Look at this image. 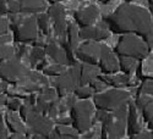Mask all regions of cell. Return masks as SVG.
<instances>
[{
    "label": "cell",
    "instance_id": "obj_5",
    "mask_svg": "<svg viewBox=\"0 0 153 139\" xmlns=\"http://www.w3.org/2000/svg\"><path fill=\"white\" fill-rule=\"evenodd\" d=\"M131 100V94L124 89H110L107 92H100L94 95L93 104L97 109L105 111H113L118 107L126 106Z\"/></svg>",
    "mask_w": 153,
    "mask_h": 139
},
{
    "label": "cell",
    "instance_id": "obj_28",
    "mask_svg": "<svg viewBox=\"0 0 153 139\" xmlns=\"http://www.w3.org/2000/svg\"><path fill=\"white\" fill-rule=\"evenodd\" d=\"M15 56V49L10 45H0V62L10 60Z\"/></svg>",
    "mask_w": 153,
    "mask_h": 139
},
{
    "label": "cell",
    "instance_id": "obj_23",
    "mask_svg": "<svg viewBox=\"0 0 153 139\" xmlns=\"http://www.w3.org/2000/svg\"><path fill=\"white\" fill-rule=\"evenodd\" d=\"M137 67L136 64V59L134 57H129V56H120L119 60V68H121V71L125 74H131L135 72Z\"/></svg>",
    "mask_w": 153,
    "mask_h": 139
},
{
    "label": "cell",
    "instance_id": "obj_3",
    "mask_svg": "<svg viewBox=\"0 0 153 139\" xmlns=\"http://www.w3.org/2000/svg\"><path fill=\"white\" fill-rule=\"evenodd\" d=\"M127 106V105H126ZM121 106L113 111H109L105 120L102 122L103 128H102L100 137L102 138H121L126 133V115L127 107Z\"/></svg>",
    "mask_w": 153,
    "mask_h": 139
},
{
    "label": "cell",
    "instance_id": "obj_43",
    "mask_svg": "<svg viewBox=\"0 0 153 139\" xmlns=\"http://www.w3.org/2000/svg\"><path fill=\"white\" fill-rule=\"evenodd\" d=\"M5 12H7V6L5 0H0V15H4Z\"/></svg>",
    "mask_w": 153,
    "mask_h": 139
},
{
    "label": "cell",
    "instance_id": "obj_42",
    "mask_svg": "<svg viewBox=\"0 0 153 139\" xmlns=\"http://www.w3.org/2000/svg\"><path fill=\"white\" fill-rule=\"evenodd\" d=\"M11 40V35L9 34H1L0 35V45H4V44H7Z\"/></svg>",
    "mask_w": 153,
    "mask_h": 139
},
{
    "label": "cell",
    "instance_id": "obj_38",
    "mask_svg": "<svg viewBox=\"0 0 153 139\" xmlns=\"http://www.w3.org/2000/svg\"><path fill=\"white\" fill-rule=\"evenodd\" d=\"M131 138L132 139H149V138H152V133H149V132H141V131H140L138 133L131 135Z\"/></svg>",
    "mask_w": 153,
    "mask_h": 139
},
{
    "label": "cell",
    "instance_id": "obj_20",
    "mask_svg": "<svg viewBox=\"0 0 153 139\" xmlns=\"http://www.w3.org/2000/svg\"><path fill=\"white\" fill-rule=\"evenodd\" d=\"M100 79L105 82L108 85H113L115 88H121L131 84V78L129 74H118V76H100Z\"/></svg>",
    "mask_w": 153,
    "mask_h": 139
},
{
    "label": "cell",
    "instance_id": "obj_30",
    "mask_svg": "<svg viewBox=\"0 0 153 139\" xmlns=\"http://www.w3.org/2000/svg\"><path fill=\"white\" fill-rule=\"evenodd\" d=\"M93 90H92V88L90 85H77L75 88V94L77 95L79 98L81 99H87V98H90L92 95Z\"/></svg>",
    "mask_w": 153,
    "mask_h": 139
},
{
    "label": "cell",
    "instance_id": "obj_4",
    "mask_svg": "<svg viewBox=\"0 0 153 139\" xmlns=\"http://www.w3.org/2000/svg\"><path fill=\"white\" fill-rule=\"evenodd\" d=\"M149 48L138 35L134 33H126L120 38L115 46V53L119 56H129L136 60H142L148 55Z\"/></svg>",
    "mask_w": 153,
    "mask_h": 139
},
{
    "label": "cell",
    "instance_id": "obj_50",
    "mask_svg": "<svg viewBox=\"0 0 153 139\" xmlns=\"http://www.w3.org/2000/svg\"><path fill=\"white\" fill-rule=\"evenodd\" d=\"M48 1H49L50 4H55V3H60V1H62V0H48Z\"/></svg>",
    "mask_w": 153,
    "mask_h": 139
},
{
    "label": "cell",
    "instance_id": "obj_14",
    "mask_svg": "<svg viewBox=\"0 0 153 139\" xmlns=\"http://www.w3.org/2000/svg\"><path fill=\"white\" fill-rule=\"evenodd\" d=\"M127 115H126V128L127 133L130 135H134L141 131V121H140L137 107L135 104L129 103L127 104Z\"/></svg>",
    "mask_w": 153,
    "mask_h": 139
},
{
    "label": "cell",
    "instance_id": "obj_25",
    "mask_svg": "<svg viewBox=\"0 0 153 139\" xmlns=\"http://www.w3.org/2000/svg\"><path fill=\"white\" fill-rule=\"evenodd\" d=\"M45 57V51L43 46H33L31 53H30V61H31V65L36 66L39 61H43Z\"/></svg>",
    "mask_w": 153,
    "mask_h": 139
},
{
    "label": "cell",
    "instance_id": "obj_47",
    "mask_svg": "<svg viewBox=\"0 0 153 139\" xmlns=\"http://www.w3.org/2000/svg\"><path fill=\"white\" fill-rule=\"evenodd\" d=\"M5 101H6V95L0 94V107H1L5 104Z\"/></svg>",
    "mask_w": 153,
    "mask_h": 139
},
{
    "label": "cell",
    "instance_id": "obj_1",
    "mask_svg": "<svg viewBox=\"0 0 153 139\" xmlns=\"http://www.w3.org/2000/svg\"><path fill=\"white\" fill-rule=\"evenodd\" d=\"M114 33H134L138 37L152 34V16L143 7L125 3L105 17Z\"/></svg>",
    "mask_w": 153,
    "mask_h": 139
},
{
    "label": "cell",
    "instance_id": "obj_34",
    "mask_svg": "<svg viewBox=\"0 0 153 139\" xmlns=\"http://www.w3.org/2000/svg\"><path fill=\"white\" fill-rule=\"evenodd\" d=\"M152 101V95H148V94H138L137 95V99H136V107L141 110L145 105H147L148 103Z\"/></svg>",
    "mask_w": 153,
    "mask_h": 139
},
{
    "label": "cell",
    "instance_id": "obj_41",
    "mask_svg": "<svg viewBox=\"0 0 153 139\" xmlns=\"http://www.w3.org/2000/svg\"><path fill=\"white\" fill-rule=\"evenodd\" d=\"M108 112H109V111H105V110H102V109H98V111H97V113H96V117H97V121H99V122H103V121L105 120L107 115H108Z\"/></svg>",
    "mask_w": 153,
    "mask_h": 139
},
{
    "label": "cell",
    "instance_id": "obj_46",
    "mask_svg": "<svg viewBox=\"0 0 153 139\" xmlns=\"http://www.w3.org/2000/svg\"><path fill=\"white\" fill-rule=\"evenodd\" d=\"M9 138H15V139H17V138H26V133H12V135L9 137Z\"/></svg>",
    "mask_w": 153,
    "mask_h": 139
},
{
    "label": "cell",
    "instance_id": "obj_9",
    "mask_svg": "<svg viewBox=\"0 0 153 139\" xmlns=\"http://www.w3.org/2000/svg\"><path fill=\"white\" fill-rule=\"evenodd\" d=\"M30 73V70L19 59H10L0 62V78L7 83L16 84Z\"/></svg>",
    "mask_w": 153,
    "mask_h": 139
},
{
    "label": "cell",
    "instance_id": "obj_10",
    "mask_svg": "<svg viewBox=\"0 0 153 139\" xmlns=\"http://www.w3.org/2000/svg\"><path fill=\"white\" fill-rule=\"evenodd\" d=\"M14 31V39L16 42H31L37 38L38 27H37V21L33 17L28 18H22L15 27H12Z\"/></svg>",
    "mask_w": 153,
    "mask_h": 139
},
{
    "label": "cell",
    "instance_id": "obj_29",
    "mask_svg": "<svg viewBox=\"0 0 153 139\" xmlns=\"http://www.w3.org/2000/svg\"><path fill=\"white\" fill-rule=\"evenodd\" d=\"M6 95H9V96H14V98H23V99H26V98H28V93H26L23 89H21V88L19 87V85H16V87H11V88H9V87H6Z\"/></svg>",
    "mask_w": 153,
    "mask_h": 139
},
{
    "label": "cell",
    "instance_id": "obj_36",
    "mask_svg": "<svg viewBox=\"0 0 153 139\" xmlns=\"http://www.w3.org/2000/svg\"><path fill=\"white\" fill-rule=\"evenodd\" d=\"M142 113L145 121L148 123V127L152 129V101L142 107Z\"/></svg>",
    "mask_w": 153,
    "mask_h": 139
},
{
    "label": "cell",
    "instance_id": "obj_35",
    "mask_svg": "<svg viewBox=\"0 0 153 139\" xmlns=\"http://www.w3.org/2000/svg\"><path fill=\"white\" fill-rule=\"evenodd\" d=\"M5 104H6V106L9 107L10 111H19V109L21 106V100L19 98L9 96V98H6Z\"/></svg>",
    "mask_w": 153,
    "mask_h": 139
},
{
    "label": "cell",
    "instance_id": "obj_51",
    "mask_svg": "<svg viewBox=\"0 0 153 139\" xmlns=\"http://www.w3.org/2000/svg\"><path fill=\"white\" fill-rule=\"evenodd\" d=\"M99 1H100V3H103V4H107V3L110 1V0H99Z\"/></svg>",
    "mask_w": 153,
    "mask_h": 139
},
{
    "label": "cell",
    "instance_id": "obj_33",
    "mask_svg": "<svg viewBox=\"0 0 153 139\" xmlns=\"http://www.w3.org/2000/svg\"><path fill=\"white\" fill-rule=\"evenodd\" d=\"M138 94H148V95H152V78L143 79L142 84L140 85V88H138L137 95Z\"/></svg>",
    "mask_w": 153,
    "mask_h": 139
},
{
    "label": "cell",
    "instance_id": "obj_44",
    "mask_svg": "<svg viewBox=\"0 0 153 139\" xmlns=\"http://www.w3.org/2000/svg\"><path fill=\"white\" fill-rule=\"evenodd\" d=\"M34 46H43L44 45V38L41 37V38H36L34 39Z\"/></svg>",
    "mask_w": 153,
    "mask_h": 139
},
{
    "label": "cell",
    "instance_id": "obj_24",
    "mask_svg": "<svg viewBox=\"0 0 153 139\" xmlns=\"http://www.w3.org/2000/svg\"><path fill=\"white\" fill-rule=\"evenodd\" d=\"M55 132L60 138H80V133L74 127H70V124H58Z\"/></svg>",
    "mask_w": 153,
    "mask_h": 139
},
{
    "label": "cell",
    "instance_id": "obj_27",
    "mask_svg": "<svg viewBox=\"0 0 153 139\" xmlns=\"http://www.w3.org/2000/svg\"><path fill=\"white\" fill-rule=\"evenodd\" d=\"M42 70L47 76H54V77H58V76H60L66 68L64 65H60V64H56L55 62L54 65H48V66L43 67Z\"/></svg>",
    "mask_w": 153,
    "mask_h": 139
},
{
    "label": "cell",
    "instance_id": "obj_17",
    "mask_svg": "<svg viewBox=\"0 0 153 139\" xmlns=\"http://www.w3.org/2000/svg\"><path fill=\"white\" fill-rule=\"evenodd\" d=\"M98 64H99V70L107 74H111L119 71V61L111 51L102 56Z\"/></svg>",
    "mask_w": 153,
    "mask_h": 139
},
{
    "label": "cell",
    "instance_id": "obj_13",
    "mask_svg": "<svg viewBox=\"0 0 153 139\" xmlns=\"http://www.w3.org/2000/svg\"><path fill=\"white\" fill-rule=\"evenodd\" d=\"M99 16V9L96 5H90L75 12V20L81 27L92 26Z\"/></svg>",
    "mask_w": 153,
    "mask_h": 139
},
{
    "label": "cell",
    "instance_id": "obj_26",
    "mask_svg": "<svg viewBox=\"0 0 153 139\" xmlns=\"http://www.w3.org/2000/svg\"><path fill=\"white\" fill-rule=\"evenodd\" d=\"M37 21V27L39 28L44 34H48L49 32V24H50V17L48 14H39L36 18Z\"/></svg>",
    "mask_w": 153,
    "mask_h": 139
},
{
    "label": "cell",
    "instance_id": "obj_2",
    "mask_svg": "<svg viewBox=\"0 0 153 139\" xmlns=\"http://www.w3.org/2000/svg\"><path fill=\"white\" fill-rule=\"evenodd\" d=\"M94 104L87 99L75 101L71 106V124L79 133H86L92 127Z\"/></svg>",
    "mask_w": 153,
    "mask_h": 139
},
{
    "label": "cell",
    "instance_id": "obj_12",
    "mask_svg": "<svg viewBox=\"0 0 153 139\" xmlns=\"http://www.w3.org/2000/svg\"><path fill=\"white\" fill-rule=\"evenodd\" d=\"M48 16L53 20L54 22V32L55 34L64 39L66 34V28H68V24L65 21V10H64V6L60 5L59 3L52 4L48 9Z\"/></svg>",
    "mask_w": 153,
    "mask_h": 139
},
{
    "label": "cell",
    "instance_id": "obj_7",
    "mask_svg": "<svg viewBox=\"0 0 153 139\" xmlns=\"http://www.w3.org/2000/svg\"><path fill=\"white\" fill-rule=\"evenodd\" d=\"M109 51L110 49L107 45L94 40H87L82 45L77 46V49L75 50V54L77 56V59L86 62V64L97 65L100 57Z\"/></svg>",
    "mask_w": 153,
    "mask_h": 139
},
{
    "label": "cell",
    "instance_id": "obj_21",
    "mask_svg": "<svg viewBox=\"0 0 153 139\" xmlns=\"http://www.w3.org/2000/svg\"><path fill=\"white\" fill-rule=\"evenodd\" d=\"M135 71L137 72V77L141 79L152 78V55L143 57L141 60V64L138 65V67H136Z\"/></svg>",
    "mask_w": 153,
    "mask_h": 139
},
{
    "label": "cell",
    "instance_id": "obj_37",
    "mask_svg": "<svg viewBox=\"0 0 153 139\" xmlns=\"http://www.w3.org/2000/svg\"><path fill=\"white\" fill-rule=\"evenodd\" d=\"M108 87V84L105 82H103L102 79H94L92 83H91V88H92V90L97 92V93H100V92H103L105 88Z\"/></svg>",
    "mask_w": 153,
    "mask_h": 139
},
{
    "label": "cell",
    "instance_id": "obj_39",
    "mask_svg": "<svg viewBox=\"0 0 153 139\" xmlns=\"http://www.w3.org/2000/svg\"><path fill=\"white\" fill-rule=\"evenodd\" d=\"M7 29H9V22H7V20L0 17V35L5 34L7 32Z\"/></svg>",
    "mask_w": 153,
    "mask_h": 139
},
{
    "label": "cell",
    "instance_id": "obj_40",
    "mask_svg": "<svg viewBox=\"0 0 153 139\" xmlns=\"http://www.w3.org/2000/svg\"><path fill=\"white\" fill-rule=\"evenodd\" d=\"M0 138H9L7 131H6L5 124H4V118H3V116H0Z\"/></svg>",
    "mask_w": 153,
    "mask_h": 139
},
{
    "label": "cell",
    "instance_id": "obj_52",
    "mask_svg": "<svg viewBox=\"0 0 153 139\" xmlns=\"http://www.w3.org/2000/svg\"><path fill=\"white\" fill-rule=\"evenodd\" d=\"M125 1H126V3H130V1H132V0H125Z\"/></svg>",
    "mask_w": 153,
    "mask_h": 139
},
{
    "label": "cell",
    "instance_id": "obj_8",
    "mask_svg": "<svg viewBox=\"0 0 153 139\" xmlns=\"http://www.w3.org/2000/svg\"><path fill=\"white\" fill-rule=\"evenodd\" d=\"M79 77H80V65L74 64L71 65L70 68L65 70L54 82L56 93L60 98L66 96L70 94L75 88L79 85Z\"/></svg>",
    "mask_w": 153,
    "mask_h": 139
},
{
    "label": "cell",
    "instance_id": "obj_48",
    "mask_svg": "<svg viewBox=\"0 0 153 139\" xmlns=\"http://www.w3.org/2000/svg\"><path fill=\"white\" fill-rule=\"evenodd\" d=\"M6 84L5 83H0V94H1V93H4L5 90H6Z\"/></svg>",
    "mask_w": 153,
    "mask_h": 139
},
{
    "label": "cell",
    "instance_id": "obj_11",
    "mask_svg": "<svg viewBox=\"0 0 153 139\" xmlns=\"http://www.w3.org/2000/svg\"><path fill=\"white\" fill-rule=\"evenodd\" d=\"M7 11L11 14L20 12H41L45 9V0H5Z\"/></svg>",
    "mask_w": 153,
    "mask_h": 139
},
{
    "label": "cell",
    "instance_id": "obj_6",
    "mask_svg": "<svg viewBox=\"0 0 153 139\" xmlns=\"http://www.w3.org/2000/svg\"><path fill=\"white\" fill-rule=\"evenodd\" d=\"M25 122H26V134L32 137L41 135L42 138H47L48 134L53 131V120L38 112L34 107L25 117Z\"/></svg>",
    "mask_w": 153,
    "mask_h": 139
},
{
    "label": "cell",
    "instance_id": "obj_18",
    "mask_svg": "<svg viewBox=\"0 0 153 139\" xmlns=\"http://www.w3.org/2000/svg\"><path fill=\"white\" fill-rule=\"evenodd\" d=\"M44 51L48 56L52 57L56 64H60V65H64V66L70 65L69 61H68V57H66V54H65V50L61 49L56 43H53V42L48 43L45 45Z\"/></svg>",
    "mask_w": 153,
    "mask_h": 139
},
{
    "label": "cell",
    "instance_id": "obj_15",
    "mask_svg": "<svg viewBox=\"0 0 153 139\" xmlns=\"http://www.w3.org/2000/svg\"><path fill=\"white\" fill-rule=\"evenodd\" d=\"M79 35H80V39L99 42V40H103L105 38H108L109 32L105 28L87 26V27H82V29L79 31Z\"/></svg>",
    "mask_w": 153,
    "mask_h": 139
},
{
    "label": "cell",
    "instance_id": "obj_16",
    "mask_svg": "<svg viewBox=\"0 0 153 139\" xmlns=\"http://www.w3.org/2000/svg\"><path fill=\"white\" fill-rule=\"evenodd\" d=\"M100 73L98 66L92 64H85L80 66V77H79V85H87L91 84Z\"/></svg>",
    "mask_w": 153,
    "mask_h": 139
},
{
    "label": "cell",
    "instance_id": "obj_49",
    "mask_svg": "<svg viewBox=\"0 0 153 139\" xmlns=\"http://www.w3.org/2000/svg\"><path fill=\"white\" fill-rule=\"evenodd\" d=\"M148 5H149V7H151V12H152V10H153V0H148Z\"/></svg>",
    "mask_w": 153,
    "mask_h": 139
},
{
    "label": "cell",
    "instance_id": "obj_22",
    "mask_svg": "<svg viewBox=\"0 0 153 139\" xmlns=\"http://www.w3.org/2000/svg\"><path fill=\"white\" fill-rule=\"evenodd\" d=\"M66 32H68V37H69V43H68V45L72 49V51L75 53V50L77 49L79 42H80L79 28H77V26H76V24L71 23V24H69V26H68Z\"/></svg>",
    "mask_w": 153,
    "mask_h": 139
},
{
    "label": "cell",
    "instance_id": "obj_31",
    "mask_svg": "<svg viewBox=\"0 0 153 139\" xmlns=\"http://www.w3.org/2000/svg\"><path fill=\"white\" fill-rule=\"evenodd\" d=\"M39 96H42L44 100H47L48 103H52L53 100H55L58 98V93L53 89V88L44 87L43 89L39 92Z\"/></svg>",
    "mask_w": 153,
    "mask_h": 139
},
{
    "label": "cell",
    "instance_id": "obj_45",
    "mask_svg": "<svg viewBox=\"0 0 153 139\" xmlns=\"http://www.w3.org/2000/svg\"><path fill=\"white\" fill-rule=\"evenodd\" d=\"M58 124H71V118H58Z\"/></svg>",
    "mask_w": 153,
    "mask_h": 139
},
{
    "label": "cell",
    "instance_id": "obj_19",
    "mask_svg": "<svg viewBox=\"0 0 153 139\" xmlns=\"http://www.w3.org/2000/svg\"><path fill=\"white\" fill-rule=\"evenodd\" d=\"M6 126L12 133H26V124L21 121V116H19L15 111H9L5 115Z\"/></svg>",
    "mask_w": 153,
    "mask_h": 139
},
{
    "label": "cell",
    "instance_id": "obj_32",
    "mask_svg": "<svg viewBox=\"0 0 153 139\" xmlns=\"http://www.w3.org/2000/svg\"><path fill=\"white\" fill-rule=\"evenodd\" d=\"M59 112H60V110H59V100H58V99H55V100H53V101L49 104V107H48L47 113H48L49 118L54 120V118H56V117H58Z\"/></svg>",
    "mask_w": 153,
    "mask_h": 139
}]
</instances>
